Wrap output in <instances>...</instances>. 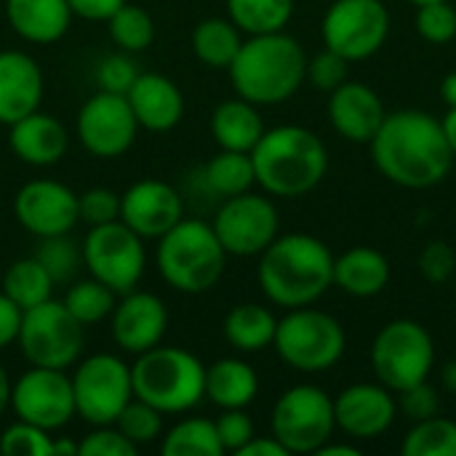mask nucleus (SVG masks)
Instances as JSON below:
<instances>
[{
	"label": "nucleus",
	"mask_w": 456,
	"mask_h": 456,
	"mask_svg": "<svg viewBox=\"0 0 456 456\" xmlns=\"http://www.w3.org/2000/svg\"><path fill=\"white\" fill-rule=\"evenodd\" d=\"M403 456H456V419L430 417L414 422L401 444Z\"/></svg>",
	"instance_id": "nucleus-35"
},
{
	"label": "nucleus",
	"mask_w": 456,
	"mask_h": 456,
	"mask_svg": "<svg viewBox=\"0 0 456 456\" xmlns=\"http://www.w3.org/2000/svg\"><path fill=\"white\" fill-rule=\"evenodd\" d=\"M259 393V377L240 358H222L206 366V398L219 409H246Z\"/></svg>",
	"instance_id": "nucleus-27"
},
{
	"label": "nucleus",
	"mask_w": 456,
	"mask_h": 456,
	"mask_svg": "<svg viewBox=\"0 0 456 456\" xmlns=\"http://www.w3.org/2000/svg\"><path fill=\"white\" fill-rule=\"evenodd\" d=\"M83 259L86 267L91 270V278L102 281L107 289L123 297L134 291L144 275L147 267L144 238L136 235L120 219L91 227L86 235Z\"/></svg>",
	"instance_id": "nucleus-12"
},
{
	"label": "nucleus",
	"mask_w": 456,
	"mask_h": 456,
	"mask_svg": "<svg viewBox=\"0 0 456 456\" xmlns=\"http://www.w3.org/2000/svg\"><path fill=\"white\" fill-rule=\"evenodd\" d=\"M441 123H444V134H446V142H449L452 155L456 160V107H449V112L441 118Z\"/></svg>",
	"instance_id": "nucleus-53"
},
{
	"label": "nucleus",
	"mask_w": 456,
	"mask_h": 456,
	"mask_svg": "<svg viewBox=\"0 0 456 456\" xmlns=\"http://www.w3.org/2000/svg\"><path fill=\"white\" fill-rule=\"evenodd\" d=\"M211 134L219 150L251 152L265 134V120L256 104L246 99H227L211 115Z\"/></svg>",
	"instance_id": "nucleus-28"
},
{
	"label": "nucleus",
	"mask_w": 456,
	"mask_h": 456,
	"mask_svg": "<svg viewBox=\"0 0 456 456\" xmlns=\"http://www.w3.org/2000/svg\"><path fill=\"white\" fill-rule=\"evenodd\" d=\"M275 329H278V318L273 315V310L256 302L235 305L222 323L227 345L235 347L238 353H262L265 347L273 345Z\"/></svg>",
	"instance_id": "nucleus-29"
},
{
	"label": "nucleus",
	"mask_w": 456,
	"mask_h": 456,
	"mask_svg": "<svg viewBox=\"0 0 456 456\" xmlns=\"http://www.w3.org/2000/svg\"><path fill=\"white\" fill-rule=\"evenodd\" d=\"M256 184L273 198H302L313 192L329 171L323 139L305 126L265 128L251 150Z\"/></svg>",
	"instance_id": "nucleus-4"
},
{
	"label": "nucleus",
	"mask_w": 456,
	"mask_h": 456,
	"mask_svg": "<svg viewBox=\"0 0 456 456\" xmlns=\"http://www.w3.org/2000/svg\"><path fill=\"white\" fill-rule=\"evenodd\" d=\"M21 315H24V310H21L19 305H13V302L0 291V350H5L8 345H13V342L19 339Z\"/></svg>",
	"instance_id": "nucleus-49"
},
{
	"label": "nucleus",
	"mask_w": 456,
	"mask_h": 456,
	"mask_svg": "<svg viewBox=\"0 0 456 456\" xmlns=\"http://www.w3.org/2000/svg\"><path fill=\"white\" fill-rule=\"evenodd\" d=\"M53 286H56L53 278L35 256L16 259L3 275V294L21 310L48 302L53 294Z\"/></svg>",
	"instance_id": "nucleus-31"
},
{
	"label": "nucleus",
	"mask_w": 456,
	"mask_h": 456,
	"mask_svg": "<svg viewBox=\"0 0 456 456\" xmlns=\"http://www.w3.org/2000/svg\"><path fill=\"white\" fill-rule=\"evenodd\" d=\"M53 436L37 425L16 419L0 436V454L5 456H51Z\"/></svg>",
	"instance_id": "nucleus-39"
},
{
	"label": "nucleus",
	"mask_w": 456,
	"mask_h": 456,
	"mask_svg": "<svg viewBox=\"0 0 456 456\" xmlns=\"http://www.w3.org/2000/svg\"><path fill=\"white\" fill-rule=\"evenodd\" d=\"M203 179L211 192L219 198H232L240 192H248L256 184V171L251 152H238V150H219L203 171Z\"/></svg>",
	"instance_id": "nucleus-33"
},
{
	"label": "nucleus",
	"mask_w": 456,
	"mask_h": 456,
	"mask_svg": "<svg viewBox=\"0 0 456 456\" xmlns=\"http://www.w3.org/2000/svg\"><path fill=\"white\" fill-rule=\"evenodd\" d=\"M163 456H222V441L216 425L203 417H190L174 425L160 444Z\"/></svg>",
	"instance_id": "nucleus-34"
},
{
	"label": "nucleus",
	"mask_w": 456,
	"mask_h": 456,
	"mask_svg": "<svg viewBox=\"0 0 456 456\" xmlns=\"http://www.w3.org/2000/svg\"><path fill=\"white\" fill-rule=\"evenodd\" d=\"M75 414L91 428L112 425L134 398L131 366L110 353L88 355L72 374Z\"/></svg>",
	"instance_id": "nucleus-11"
},
{
	"label": "nucleus",
	"mask_w": 456,
	"mask_h": 456,
	"mask_svg": "<svg viewBox=\"0 0 456 456\" xmlns=\"http://www.w3.org/2000/svg\"><path fill=\"white\" fill-rule=\"evenodd\" d=\"M11 29L27 43H56L67 35L72 11L67 0H5Z\"/></svg>",
	"instance_id": "nucleus-26"
},
{
	"label": "nucleus",
	"mask_w": 456,
	"mask_h": 456,
	"mask_svg": "<svg viewBox=\"0 0 456 456\" xmlns=\"http://www.w3.org/2000/svg\"><path fill=\"white\" fill-rule=\"evenodd\" d=\"M369 147L377 171L403 190L438 187L454 166L444 123L425 110L387 112Z\"/></svg>",
	"instance_id": "nucleus-1"
},
{
	"label": "nucleus",
	"mask_w": 456,
	"mask_h": 456,
	"mask_svg": "<svg viewBox=\"0 0 456 456\" xmlns=\"http://www.w3.org/2000/svg\"><path fill=\"white\" fill-rule=\"evenodd\" d=\"M77 456L80 454V444H72L69 438H56L53 436V446H51V456Z\"/></svg>",
	"instance_id": "nucleus-54"
},
{
	"label": "nucleus",
	"mask_w": 456,
	"mask_h": 456,
	"mask_svg": "<svg viewBox=\"0 0 456 456\" xmlns=\"http://www.w3.org/2000/svg\"><path fill=\"white\" fill-rule=\"evenodd\" d=\"M395 414L398 401L382 382H358L334 398L337 430L355 444L382 438L393 428Z\"/></svg>",
	"instance_id": "nucleus-18"
},
{
	"label": "nucleus",
	"mask_w": 456,
	"mask_h": 456,
	"mask_svg": "<svg viewBox=\"0 0 456 456\" xmlns=\"http://www.w3.org/2000/svg\"><path fill=\"white\" fill-rule=\"evenodd\" d=\"M139 128L163 134L179 126L184 115V96L179 86L160 72H139L126 94Z\"/></svg>",
	"instance_id": "nucleus-23"
},
{
	"label": "nucleus",
	"mask_w": 456,
	"mask_h": 456,
	"mask_svg": "<svg viewBox=\"0 0 456 456\" xmlns=\"http://www.w3.org/2000/svg\"><path fill=\"white\" fill-rule=\"evenodd\" d=\"M273 347L289 369L321 374L342 361L347 350V334L331 313L307 305L289 310L278 321Z\"/></svg>",
	"instance_id": "nucleus-7"
},
{
	"label": "nucleus",
	"mask_w": 456,
	"mask_h": 456,
	"mask_svg": "<svg viewBox=\"0 0 456 456\" xmlns=\"http://www.w3.org/2000/svg\"><path fill=\"white\" fill-rule=\"evenodd\" d=\"M139 123L123 94L99 91L77 112L75 134L80 144L96 158H120L136 142Z\"/></svg>",
	"instance_id": "nucleus-16"
},
{
	"label": "nucleus",
	"mask_w": 456,
	"mask_h": 456,
	"mask_svg": "<svg viewBox=\"0 0 456 456\" xmlns=\"http://www.w3.org/2000/svg\"><path fill=\"white\" fill-rule=\"evenodd\" d=\"M270 430L289 454H318L337 433L334 398L318 385H294L275 401Z\"/></svg>",
	"instance_id": "nucleus-9"
},
{
	"label": "nucleus",
	"mask_w": 456,
	"mask_h": 456,
	"mask_svg": "<svg viewBox=\"0 0 456 456\" xmlns=\"http://www.w3.org/2000/svg\"><path fill=\"white\" fill-rule=\"evenodd\" d=\"M35 259L48 270L53 283L69 281L80 265V251L67 235H53V238H40V248L35 251Z\"/></svg>",
	"instance_id": "nucleus-41"
},
{
	"label": "nucleus",
	"mask_w": 456,
	"mask_h": 456,
	"mask_svg": "<svg viewBox=\"0 0 456 456\" xmlns=\"http://www.w3.org/2000/svg\"><path fill=\"white\" fill-rule=\"evenodd\" d=\"M8 409L16 414V419L56 433L75 417L72 377H67L61 369L32 366L11 385Z\"/></svg>",
	"instance_id": "nucleus-15"
},
{
	"label": "nucleus",
	"mask_w": 456,
	"mask_h": 456,
	"mask_svg": "<svg viewBox=\"0 0 456 456\" xmlns=\"http://www.w3.org/2000/svg\"><path fill=\"white\" fill-rule=\"evenodd\" d=\"M390 35V11L382 0H334L321 21L323 45L350 64L371 59Z\"/></svg>",
	"instance_id": "nucleus-13"
},
{
	"label": "nucleus",
	"mask_w": 456,
	"mask_h": 456,
	"mask_svg": "<svg viewBox=\"0 0 456 456\" xmlns=\"http://www.w3.org/2000/svg\"><path fill=\"white\" fill-rule=\"evenodd\" d=\"M385 118V102L361 80H345L329 94V120L334 131L353 144H369Z\"/></svg>",
	"instance_id": "nucleus-21"
},
{
	"label": "nucleus",
	"mask_w": 456,
	"mask_h": 456,
	"mask_svg": "<svg viewBox=\"0 0 456 456\" xmlns=\"http://www.w3.org/2000/svg\"><path fill=\"white\" fill-rule=\"evenodd\" d=\"M409 3H414V5H425V3H436V0H409Z\"/></svg>",
	"instance_id": "nucleus-58"
},
{
	"label": "nucleus",
	"mask_w": 456,
	"mask_h": 456,
	"mask_svg": "<svg viewBox=\"0 0 456 456\" xmlns=\"http://www.w3.org/2000/svg\"><path fill=\"white\" fill-rule=\"evenodd\" d=\"M16 345L29 366L69 369L86 347V326L64 307V302L48 299L24 310Z\"/></svg>",
	"instance_id": "nucleus-10"
},
{
	"label": "nucleus",
	"mask_w": 456,
	"mask_h": 456,
	"mask_svg": "<svg viewBox=\"0 0 456 456\" xmlns=\"http://www.w3.org/2000/svg\"><path fill=\"white\" fill-rule=\"evenodd\" d=\"M107 24H110V37H112V43L120 51L139 53V51L150 48L152 40H155V21H152V16L144 8L134 5V3L120 5L107 19Z\"/></svg>",
	"instance_id": "nucleus-36"
},
{
	"label": "nucleus",
	"mask_w": 456,
	"mask_h": 456,
	"mask_svg": "<svg viewBox=\"0 0 456 456\" xmlns=\"http://www.w3.org/2000/svg\"><path fill=\"white\" fill-rule=\"evenodd\" d=\"M441 385H444V390H449V393L456 395V361H449L441 369Z\"/></svg>",
	"instance_id": "nucleus-56"
},
{
	"label": "nucleus",
	"mask_w": 456,
	"mask_h": 456,
	"mask_svg": "<svg viewBox=\"0 0 456 456\" xmlns=\"http://www.w3.org/2000/svg\"><path fill=\"white\" fill-rule=\"evenodd\" d=\"M134 398L160 414H184L206 398V366L184 347L155 345L131 366Z\"/></svg>",
	"instance_id": "nucleus-5"
},
{
	"label": "nucleus",
	"mask_w": 456,
	"mask_h": 456,
	"mask_svg": "<svg viewBox=\"0 0 456 456\" xmlns=\"http://www.w3.org/2000/svg\"><path fill=\"white\" fill-rule=\"evenodd\" d=\"M417 267H419V273H422L425 281H430V283H446L456 270L454 246L446 243V240H430L419 251Z\"/></svg>",
	"instance_id": "nucleus-45"
},
{
	"label": "nucleus",
	"mask_w": 456,
	"mask_h": 456,
	"mask_svg": "<svg viewBox=\"0 0 456 456\" xmlns=\"http://www.w3.org/2000/svg\"><path fill=\"white\" fill-rule=\"evenodd\" d=\"M441 96L449 107H456V72H449L444 80H441Z\"/></svg>",
	"instance_id": "nucleus-55"
},
{
	"label": "nucleus",
	"mask_w": 456,
	"mask_h": 456,
	"mask_svg": "<svg viewBox=\"0 0 456 456\" xmlns=\"http://www.w3.org/2000/svg\"><path fill=\"white\" fill-rule=\"evenodd\" d=\"M294 0H227V19L243 35H267L289 27Z\"/></svg>",
	"instance_id": "nucleus-32"
},
{
	"label": "nucleus",
	"mask_w": 456,
	"mask_h": 456,
	"mask_svg": "<svg viewBox=\"0 0 456 456\" xmlns=\"http://www.w3.org/2000/svg\"><path fill=\"white\" fill-rule=\"evenodd\" d=\"M256 278L273 305L283 310L307 307L334 286V254L315 235H278L259 254Z\"/></svg>",
	"instance_id": "nucleus-2"
},
{
	"label": "nucleus",
	"mask_w": 456,
	"mask_h": 456,
	"mask_svg": "<svg viewBox=\"0 0 456 456\" xmlns=\"http://www.w3.org/2000/svg\"><path fill=\"white\" fill-rule=\"evenodd\" d=\"M112 425L136 449H142V446H147V444H152V441H158L163 436V414L155 406H150V403H144L139 398H131Z\"/></svg>",
	"instance_id": "nucleus-38"
},
{
	"label": "nucleus",
	"mask_w": 456,
	"mask_h": 456,
	"mask_svg": "<svg viewBox=\"0 0 456 456\" xmlns=\"http://www.w3.org/2000/svg\"><path fill=\"white\" fill-rule=\"evenodd\" d=\"M136 77H139V67L128 56H123V53L107 56L96 67L99 91H110V94H123L126 96Z\"/></svg>",
	"instance_id": "nucleus-48"
},
{
	"label": "nucleus",
	"mask_w": 456,
	"mask_h": 456,
	"mask_svg": "<svg viewBox=\"0 0 456 456\" xmlns=\"http://www.w3.org/2000/svg\"><path fill=\"white\" fill-rule=\"evenodd\" d=\"M43 72L24 51H0V123L11 126L24 115L40 110Z\"/></svg>",
	"instance_id": "nucleus-22"
},
{
	"label": "nucleus",
	"mask_w": 456,
	"mask_h": 456,
	"mask_svg": "<svg viewBox=\"0 0 456 456\" xmlns=\"http://www.w3.org/2000/svg\"><path fill=\"white\" fill-rule=\"evenodd\" d=\"M168 329L166 302L150 291H128L112 310V339L123 353L142 355L160 345Z\"/></svg>",
	"instance_id": "nucleus-20"
},
{
	"label": "nucleus",
	"mask_w": 456,
	"mask_h": 456,
	"mask_svg": "<svg viewBox=\"0 0 456 456\" xmlns=\"http://www.w3.org/2000/svg\"><path fill=\"white\" fill-rule=\"evenodd\" d=\"M238 456H289L286 446L270 433V436H254L240 452Z\"/></svg>",
	"instance_id": "nucleus-51"
},
{
	"label": "nucleus",
	"mask_w": 456,
	"mask_h": 456,
	"mask_svg": "<svg viewBox=\"0 0 456 456\" xmlns=\"http://www.w3.org/2000/svg\"><path fill=\"white\" fill-rule=\"evenodd\" d=\"M371 366L377 379L393 393L430 379L436 369L433 334L414 318L385 323L371 345Z\"/></svg>",
	"instance_id": "nucleus-8"
},
{
	"label": "nucleus",
	"mask_w": 456,
	"mask_h": 456,
	"mask_svg": "<svg viewBox=\"0 0 456 456\" xmlns=\"http://www.w3.org/2000/svg\"><path fill=\"white\" fill-rule=\"evenodd\" d=\"M398 411L403 417H409L411 422L430 419V417H436L441 411V395L430 385V379H425V382L411 385V387L398 393Z\"/></svg>",
	"instance_id": "nucleus-46"
},
{
	"label": "nucleus",
	"mask_w": 456,
	"mask_h": 456,
	"mask_svg": "<svg viewBox=\"0 0 456 456\" xmlns=\"http://www.w3.org/2000/svg\"><path fill=\"white\" fill-rule=\"evenodd\" d=\"M182 219V198L163 179H142L120 195V222L142 238L158 240Z\"/></svg>",
	"instance_id": "nucleus-19"
},
{
	"label": "nucleus",
	"mask_w": 456,
	"mask_h": 456,
	"mask_svg": "<svg viewBox=\"0 0 456 456\" xmlns=\"http://www.w3.org/2000/svg\"><path fill=\"white\" fill-rule=\"evenodd\" d=\"M115 291L107 289L102 281L88 278V281H77L69 286L67 297H64V307L83 323V326H94L99 321H104L107 315H112L115 310Z\"/></svg>",
	"instance_id": "nucleus-37"
},
{
	"label": "nucleus",
	"mask_w": 456,
	"mask_h": 456,
	"mask_svg": "<svg viewBox=\"0 0 456 456\" xmlns=\"http://www.w3.org/2000/svg\"><path fill=\"white\" fill-rule=\"evenodd\" d=\"M83 456H136L139 449L115 428V425H99L94 433H88L80 441Z\"/></svg>",
	"instance_id": "nucleus-47"
},
{
	"label": "nucleus",
	"mask_w": 456,
	"mask_h": 456,
	"mask_svg": "<svg viewBox=\"0 0 456 456\" xmlns=\"http://www.w3.org/2000/svg\"><path fill=\"white\" fill-rule=\"evenodd\" d=\"M8 401H11V379H8L5 369L0 366V414L8 409Z\"/></svg>",
	"instance_id": "nucleus-57"
},
{
	"label": "nucleus",
	"mask_w": 456,
	"mask_h": 456,
	"mask_svg": "<svg viewBox=\"0 0 456 456\" xmlns=\"http://www.w3.org/2000/svg\"><path fill=\"white\" fill-rule=\"evenodd\" d=\"M67 3H69L72 16H80L88 21H107L128 0H67Z\"/></svg>",
	"instance_id": "nucleus-50"
},
{
	"label": "nucleus",
	"mask_w": 456,
	"mask_h": 456,
	"mask_svg": "<svg viewBox=\"0 0 456 456\" xmlns=\"http://www.w3.org/2000/svg\"><path fill=\"white\" fill-rule=\"evenodd\" d=\"M214 425H216V433H219L224 454L227 452L238 454L256 436L254 419L246 414V409H222V417Z\"/></svg>",
	"instance_id": "nucleus-44"
},
{
	"label": "nucleus",
	"mask_w": 456,
	"mask_h": 456,
	"mask_svg": "<svg viewBox=\"0 0 456 456\" xmlns=\"http://www.w3.org/2000/svg\"><path fill=\"white\" fill-rule=\"evenodd\" d=\"M318 456H361V446L355 441H350V438H347V444L329 441V444H323L318 449Z\"/></svg>",
	"instance_id": "nucleus-52"
},
{
	"label": "nucleus",
	"mask_w": 456,
	"mask_h": 456,
	"mask_svg": "<svg viewBox=\"0 0 456 456\" xmlns=\"http://www.w3.org/2000/svg\"><path fill=\"white\" fill-rule=\"evenodd\" d=\"M307 51L291 35L267 32L246 35L238 56L232 59L230 80L240 99L270 107L289 102L307 80Z\"/></svg>",
	"instance_id": "nucleus-3"
},
{
	"label": "nucleus",
	"mask_w": 456,
	"mask_h": 456,
	"mask_svg": "<svg viewBox=\"0 0 456 456\" xmlns=\"http://www.w3.org/2000/svg\"><path fill=\"white\" fill-rule=\"evenodd\" d=\"M347 67H350V61L342 53L323 45V51H318L313 59H307V80L318 91L331 94L334 88H339L347 80Z\"/></svg>",
	"instance_id": "nucleus-42"
},
{
	"label": "nucleus",
	"mask_w": 456,
	"mask_h": 456,
	"mask_svg": "<svg viewBox=\"0 0 456 456\" xmlns=\"http://www.w3.org/2000/svg\"><path fill=\"white\" fill-rule=\"evenodd\" d=\"M227 267V251L211 224L182 219L158 238V270L163 281L182 294L211 291Z\"/></svg>",
	"instance_id": "nucleus-6"
},
{
	"label": "nucleus",
	"mask_w": 456,
	"mask_h": 456,
	"mask_svg": "<svg viewBox=\"0 0 456 456\" xmlns=\"http://www.w3.org/2000/svg\"><path fill=\"white\" fill-rule=\"evenodd\" d=\"M390 262L371 246H355L334 256V286L355 299L379 297L390 286Z\"/></svg>",
	"instance_id": "nucleus-25"
},
{
	"label": "nucleus",
	"mask_w": 456,
	"mask_h": 456,
	"mask_svg": "<svg viewBox=\"0 0 456 456\" xmlns=\"http://www.w3.org/2000/svg\"><path fill=\"white\" fill-rule=\"evenodd\" d=\"M211 227L227 256H259L278 238L281 216L267 195L248 190L224 198Z\"/></svg>",
	"instance_id": "nucleus-14"
},
{
	"label": "nucleus",
	"mask_w": 456,
	"mask_h": 456,
	"mask_svg": "<svg viewBox=\"0 0 456 456\" xmlns=\"http://www.w3.org/2000/svg\"><path fill=\"white\" fill-rule=\"evenodd\" d=\"M417 32L433 43V45H446L456 37V8L449 0H436L417 5Z\"/></svg>",
	"instance_id": "nucleus-40"
},
{
	"label": "nucleus",
	"mask_w": 456,
	"mask_h": 456,
	"mask_svg": "<svg viewBox=\"0 0 456 456\" xmlns=\"http://www.w3.org/2000/svg\"><path fill=\"white\" fill-rule=\"evenodd\" d=\"M13 216L35 238L69 235L80 222L77 195L61 182L35 179L16 192Z\"/></svg>",
	"instance_id": "nucleus-17"
},
{
	"label": "nucleus",
	"mask_w": 456,
	"mask_h": 456,
	"mask_svg": "<svg viewBox=\"0 0 456 456\" xmlns=\"http://www.w3.org/2000/svg\"><path fill=\"white\" fill-rule=\"evenodd\" d=\"M240 45H243V32L230 19H216V16L203 19L192 29V51L208 67L227 69L238 56Z\"/></svg>",
	"instance_id": "nucleus-30"
},
{
	"label": "nucleus",
	"mask_w": 456,
	"mask_h": 456,
	"mask_svg": "<svg viewBox=\"0 0 456 456\" xmlns=\"http://www.w3.org/2000/svg\"><path fill=\"white\" fill-rule=\"evenodd\" d=\"M8 144L21 163L43 168L64 158L69 147V134L53 115L35 110L8 126Z\"/></svg>",
	"instance_id": "nucleus-24"
},
{
	"label": "nucleus",
	"mask_w": 456,
	"mask_h": 456,
	"mask_svg": "<svg viewBox=\"0 0 456 456\" xmlns=\"http://www.w3.org/2000/svg\"><path fill=\"white\" fill-rule=\"evenodd\" d=\"M77 211H80V222H86L88 227L118 222L120 219V195L107 187L86 190L83 195H77Z\"/></svg>",
	"instance_id": "nucleus-43"
}]
</instances>
